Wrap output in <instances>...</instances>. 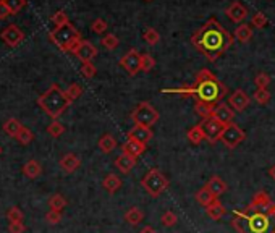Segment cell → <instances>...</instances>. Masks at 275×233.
<instances>
[{
    "label": "cell",
    "instance_id": "obj_50",
    "mask_svg": "<svg viewBox=\"0 0 275 233\" xmlns=\"http://www.w3.org/2000/svg\"><path fill=\"white\" fill-rule=\"evenodd\" d=\"M8 15H12L10 13V10H8V7L4 4V0H0V20H4V18H7Z\"/></svg>",
    "mask_w": 275,
    "mask_h": 233
},
{
    "label": "cell",
    "instance_id": "obj_24",
    "mask_svg": "<svg viewBox=\"0 0 275 233\" xmlns=\"http://www.w3.org/2000/svg\"><path fill=\"white\" fill-rule=\"evenodd\" d=\"M122 178H120L118 175H115V173H108L105 178H104V182H102V186L105 188V190L108 191V193H117L120 188H122Z\"/></svg>",
    "mask_w": 275,
    "mask_h": 233
},
{
    "label": "cell",
    "instance_id": "obj_43",
    "mask_svg": "<svg viewBox=\"0 0 275 233\" xmlns=\"http://www.w3.org/2000/svg\"><path fill=\"white\" fill-rule=\"evenodd\" d=\"M47 131H49V135H50V136H53V138H59V136H62V135H63L65 127L60 123L59 120H53L52 123L47 127Z\"/></svg>",
    "mask_w": 275,
    "mask_h": 233
},
{
    "label": "cell",
    "instance_id": "obj_48",
    "mask_svg": "<svg viewBox=\"0 0 275 233\" xmlns=\"http://www.w3.org/2000/svg\"><path fill=\"white\" fill-rule=\"evenodd\" d=\"M60 220H62V212H59V210H49V212L46 214V222L50 225L60 224Z\"/></svg>",
    "mask_w": 275,
    "mask_h": 233
},
{
    "label": "cell",
    "instance_id": "obj_31",
    "mask_svg": "<svg viewBox=\"0 0 275 233\" xmlns=\"http://www.w3.org/2000/svg\"><path fill=\"white\" fill-rule=\"evenodd\" d=\"M49 207H50V210H59V212H62V210L67 207V199L59 193L52 194L49 198Z\"/></svg>",
    "mask_w": 275,
    "mask_h": 233
},
{
    "label": "cell",
    "instance_id": "obj_37",
    "mask_svg": "<svg viewBox=\"0 0 275 233\" xmlns=\"http://www.w3.org/2000/svg\"><path fill=\"white\" fill-rule=\"evenodd\" d=\"M101 44L107 49V50H115L120 44V39L115 36V34H105L102 39H101Z\"/></svg>",
    "mask_w": 275,
    "mask_h": 233
},
{
    "label": "cell",
    "instance_id": "obj_47",
    "mask_svg": "<svg viewBox=\"0 0 275 233\" xmlns=\"http://www.w3.org/2000/svg\"><path fill=\"white\" fill-rule=\"evenodd\" d=\"M91 31L96 32V34H104L107 31V21L102 20V18H96L91 25Z\"/></svg>",
    "mask_w": 275,
    "mask_h": 233
},
{
    "label": "cell",
    "instance_id": "obj_21",
    "mask_svg": "<svg viewBox=\"0 0 275 233\" xmlns=\"http://www.w3.org/2000/svg\"><path fill=\"white\" fill-rule=\"evenodd\" d=\"M135 165H136V159L128 154H122L115 159V167L122 173H130L135 169Z\"/></svg>",
    "mask_w": 275,
    "mask_h": 233
},
{
    "label": "cell",
    "instance_id": "obj_38",
    "mask_svg": "<svg viewBox=\"0 0 275 233\" xmlns=\"http://www.w3.org/2000/svg\"><path fill=\"white\" fill-rule=\"evenodd\" d=\"M270 75H267V73H264V71H261V73H258L256 75V78H254V84L258 86V89H267V86L270 84Z\"/></svg>",
    "mask_w": 275,
    "mask_h": 233
},
{
    "label": "cell",
    "instance_id": "obj_46",
    "mask_svg": "<svg viewBox=\"0 0 275 233\" xmlns=\"http://www.w3.org/2000/svg\"><path fill=\"white\" fill-rule=\"evenodd\" d=\"M52 23H53L55 26L67 25V23H70V21H68V15L65 13L63 10H59V12H55V13L52 15Z\"/></svg>",
    "mask_w": 275,
    "mask_h": 233
},
{
    "label": "cell",
    "instance_id": "obj_32",
    "mask_svg": "<svg viewBox=\"0 0 275 233\" xmlns=\"http://www.w3.org/2000/svg\"><path fill=\"white\" fill-rule=\"evenodd\" d=\"M21 127H23V125H21L16 118H8L5 123H4V131H5V135L15 138L18 135V131H20Z\"/></svg>",
    "mask_w": 275,
    "mask_h": 233
},
{
    "label": "cell",
    "instance_id": "obj_13",
    "mask_svg": "<svg viewBox=\"0 0 275 233\" xmlns=\"http://www.w3.org/2000/svg\"><path fill=\"white\" fill-rule=\"evenodd\" d=\"M251 102V97L243 91V89H236L228 96V105L232 107L235 112H245Z\"/></svg>",
    "mask_w": 275,
    "mask_h": 233
},
{
    "label": "cell",
    "instance_id": "obj_17",
    "mask_svg": "<svg viewBox=\"0 0 275 233\" xmlns=\"http://www.w3.org/2000/svg\"><path fill=\"white\" fill-rule=\"evenodd\" d=\"M128 139H133V141H138L141 144H146L152 139V131L148 127L133 125L131 130L128 131Z\"/></svg>",
    "mask_w": 275,
    "mask_h": 233
},
{
    "label": "cell",
    "instance_id": "obj_3",
    "mask_svg": "<svg viewBox=\"0 0 275 233\" xmlns=\"http://www.w3.org/2000/svg\"><path fill=\"white\" fill-rule=\"evenodd\" d=\"M232 227L238 233H275V216L258 212L246 206L233 210Z\"/></svg>",
    "mask_w": 275,
    "mask_h": 233
},
{
    "label": "cell",
    "instance_id": "obj_11",
    "mask_svg": "<svg viewBox=\"0 0 275 233\" xmlns=\"http://www.w3.org/2000/svg\"><path fill=\"white\" fill-rule=\"evenodd\" d=\"M120 65L126 70L128 75L135 76L141 71V53L136 49L128 50L122 59H120Z\"/></svg>",
    "mask_w": 275,
    "mask_h": 233
},
{
    "label": "cell",
    "instance_id": "obj_19",
    "mask_svg": "<svg viewBox=\"0 0 275 233\" xmlns=\"http://www.w3.org/2000/svg\"><path fill=\"white\" fill-rule=\"evenodd\" d=\"M81 165V159L76 154H65L63 157L60 159V167L65 173H73L80 169Z\"/></svg>",
    "mask_w": 275,
    "mask_h": 233
},
{
    "label": "cell",
    "instance_id": "obj_53",
    "mask_svg": "<svg viewBox=\"0 0 275 233\" xmlns=\"http://www.w3.org/2000/svg\"><path fill=\"white\" fill-rule=\"evenodd\" d=\"M0 154H2V148H0Z\"/></svg>",
    "mask_w": 275,
    "mask_h": 233
},
{
    "label": "cell",
    "instance_id": "obj_49",
    "mask_svg": "<svg viewBox=\"0 0 275 233\" xmlns=\"http://www.w3.org/2000/svg\"><path fill=\"white\" fill-rule=\"evenodd\" d=\"M26 227L23 225V222H20V224H10L8 225V231L10 233H25Z\"/></svg>",
    "mask_w": 275,
    "mask_h": 233
},
{
    "label": "cell",
    "instance_id": "obj_34",
    "mask_svg": "<svg viewBox=\"0 0 275 233\" xmlns=\"http://www.w3.org/2000/svg\"><path fill=\"white\" fill-rule=\"evenodd\" d=\"M7 219H8L10 224H20V222H23L25 214L21 212L20 207L13 206V207H10V209L7 210Z\"/></svg>",
    "mask_w": 275,
    "mask_h": 233
},
{
    "label": "cell",
    "instance_id": "obj_12",
    "mask_svg": "<svg viewBox=\"0 0 275 233\" xmlns=\"http://www.w3.org/2000/svg\"><path fill=\"white\" fill-rule=\"evenodd\" d=\"M0 39H2L8 47H16L23 42L25 32L21 31L16 25H10V26L2 29V32H0Z\"/></svg>",
    "mask_w": 275,
    "mask_h": 233
},
{
    "label": "cell",
    "instance_id": "obj_8",
    "mask_svg": "<svg viewBox=\"0 0 275 233\" xmlns=\"http://www.w3.org/2000/svg\"><path fill=\"white\" fill-rule=\"evenodd\" d=\"M245 138H246V135L243 130L235 123H230V125H225V130L222 133L220 141H222L228 149H235L245 141Z\"/></svg>",
    "mask_w": 275,
    "mask_h": 233
},
{
    "label": "cell",
    "instance_id": "obj_29",
    "mask_svg": "<svg viewBox=\"0 0 275 233\" xmlns=\"http://www.w3.org/2000/svg\"><path fill=\"white\" fill-rule=\"evenodd\" d=\"M15 139L21 144V146H28V144H31L32 139H34V135H32V131L28 127H21Z\"/></svg>",
    "mask_w": 275,
    "mask_h": 233
},
{
    "label": "cell",
    "instance_id": "obj_27",
    "mask_svg": "<svg viewBox=\"0 0 275 233\" xmlns=\"http://www.w3.org/2000/svg\"><path fill=\"white\" fill-rule=\"evenodd\" d=\"M194 196H196V201H197V203H199L201 206H204V207H207L209 204H212V203L215 201V199H217V198H215V196H214V194H212L211 191H209V190H207V188H206V186H203V188H201V190H199V191H197V193H196Z\"/></svg>",
    "mask_w": 275,
    "mask_h": 233
},
{
    "label": "cell",
    "instance_id": "obj_18",
    "mask_svg": "<svg viewBox=\"0 0 275 233\" xmlns=\"http://www.w3.org/2000/svg\"><path fill=\"white\" fill-rule=\"evenodd\" d=\"M206 188H207V190L211 191L217 199L222 196V194H225L227 190H228V186H227L225 180H222V178H220V176H217V175H214V176H211V178H209V182L206 183Z\"/></svg>",
    "mask_w": 275,
    "mask_h": 233
},
{
    "label": "cell",
    "instance_id": "obj_16",
    "mask_svg": "<svg viewBox=\"0 0 275 233\" xmlns=\"http://www.w3.org/2000/svg\"><path fill=\"white\" fill-rule=\"evenodd\" d=\"M225 15L230 21H233V23H241V21L248 16V10L243 7L241 2H232L225 8Z\"/></svg>",
    "mask_w": 275,
    "mask_h": 233
},
{
    "label": "cell",
    "instance_id": "obj_5",
    "mask_svg": "<svg viewBox=\"0 0 275 233\" xmlns=\"http://www.w3.org/2000/svg\"><path fill=\"white\" fill-rule=\"evenodd\" d=\"M49 39L63 52H71V53L76 49V46L83 41L80 31L76 29L71 23H67L63 26H55V29L50 31Z\"/></svg>",
    "mask_w": 275,
    "mask_h": 233
},
{
    "label": "cell",
    "instance_id": "obj_15",
    "mask_svg": "<svg viewBox=\"0 0 275 233\" xmlns=\"http://www.w3.org/2000/svg\"><path fill=\"white\" fill-rule=\"evenodd\" d=\"M212 117H214L215 120H218L220 123L230 125V123H233L235 110L230 107L228 104L218 102V104H215V107H214V110H212Z\"/></svg>",
    "mask_w": 275,
    "mask_h": 233
},
{
    "label": "cell",
    "instance_id": "obj_52",
    "mask_svg": "<svg viewBox=\"0 0 275 233\" xmlns=\"http://www.w3.org/2000/svg\"><path fill=\"white\" fill-rule=\"evenodd\" d=\"M269 175H270V178L275 182V164H273L272 167H270V170H269Z\"/></svg>",
    "mask_w": 275,
    "mask_h": 233
},
{
    "label": "cell",
    "instance_id": "obj_23",
    "mask_svg": "<svg viewBox=\"0 0 275 233\" xmlns=\"http://www.w3.org/2000/svg\"><path fill=\"white\" fill-rule=\"evenodd\" d=\"M23 173H25V176H28L29 180H34L42 173V165L38 160L31 159L23 165Z\"/></svg>",
    "mask_w": 275,
    "mask_h": 233
},
{
    "label": "cell",
    "instance_id": "obj_45",
    "mask_svg": "<svg viewBox=\"0 0 275 233\" xmlns=\"http://www.w3.org/2000/svg\"><path fill=\"white\" fill-rule=\"evenodd\" d=\"M97 73V68H96V65L93 62H86L81 65V75L84 78H87V80H91V78H94Z\"/></svg>",
    "mask_w": 275,
    "mask_h": 233
},
{
    "label": "cell",
    "instance_id": "obj_36",
    "mask_svg": "<svg viewBox=\"0 0 275 233\" xmlns=\"http://www.w3.org/2000/svg\"><path fill=\"white\" fill-rule=\"evenodd\" d=\"M142 38H144V41L149 44V46H156V44L160 41V34L157 32V29H154V28H148L144 32H142Z\"/></svg>",
    "mask_w": 275,
    "mask_h": 233
},
{
    "label": "cell",
    "instance_id": "obj_10",
    "mask_svg": "<svg viewBox=\"0 0 275 233\" xmlns=\"http://www.w3.org/2000/svg\"><path fill=\"white\" fill-rule=\"evenodd\" d=\"M248 206L252 210H258V212H262V214H273V207H275L273 201L266 191H258Z\"/></svg>",
    "mask_w": 275,
    "mask_h": 233
},
{
    "label": "cell",
    "instance_id": "obj_40",
    "mask_svg": "<svg viewBox=\"0 0 275 233\" xmlns=\"http://www.w3.org/2000/svg\"><path fill=\"white\" fill-rule=\"evenodd\" d=\"M154 66H156V60H154L152 55L149 53H144V55H141V71H151Z\"/></svg>",
    "mask_w": 275,
    "mask_h": 233
},
{
    "label": "cell",
    "instance_id": "obj_20",
    "mask_svg": "<svg viewBox=\"0 0 275 233\" xmlns=\"http://www.w3.org/2000/svg\"><path fill=\"white\" fill-rule=\"evenodd\" d=\"M122 151H123V154H128V155H131V157L138 159V157H141L142 154H144L146 144H141V142H138V141L128 139L126 142L122 144Z\"/></svg>",
    "mask_w": 275,
    "mask_h": 233
},
{
    "label": "cell",
    "instance_id": "obj_22",
    "mask_svg": "<svg viewBox=\"0 0 275 233\" xmlns=\"http://www.w3.org/2000/svg\"><path fill=\"white\" fill-rule=\"evenodd\" d=\"M206 214L211 217L212 220H220L225 214H227V209L224 207V204L218 201V199H215V201L212 204H209L206 207Z\"/></svg>",
    "mask_w": 275,
    "mask_h": 233
},
{
    "label": "cell",
    "instance_id": "obj_2",
    "mask_svg": "<svg viewBox=\"0 0 275 233\" xmlns=\"http://www.w3.org/2000/svg\"><path fill=\"white\" fill-rule=\"evenodd\" d=\"M227 86L218 80V78L207 68L199 70L196 75L194 84L183 89H163V93L172 94H183L188 97H194L196 102H207V104H218L227 96Z\"/></svg>",
    "mask_w": 275,
    "mask_h": 233
},
{
    "label": "cell",
    "instance_id": "obj_28",
    "mask_svg": "<svg viewBox=\"0 0 275 233\" xmlns=\"http://www.w3.org/2000/svg\"><path fill=\"white\" fill-rule=\"evenodd\" d=\"M186 138H188V141L191 144H201L206 138H204V133H203V128L199 125L196 127H191L188 130V133H186Z\"/></svg>",
    "mask_w": 275,
    "mask_h": 233
},
{
    "label": "cell",
    "instance_id": "obj_26",
    "mask_svg": "<svg viewBox=\"0 0 275 233\" xmlns=\"http://www.w3.org/2000/svg\"><path fill=\"white\" fill-rule=\"evenodd\" d=\"M99 149H101L104 154H110L115 148H117V139L110 135V133H105V135L99 139Z\"/></svg>",
    "mask_w": 275,
    "mask_h": 233
},
{
    "label": "cell",
    "instance_id": "obj_39",
    "mask_svg": "<svg viewBox=\"0 0 275 233\" xmlns=\"http://www.w3.org/2000/svg\"><path fill=\"white\" fill-rule=\"evenodd\" d=\"M67 96H68V99L73 102V101H76L81 94H83V87H81V84H78V83H71L68 87H67Z\"/></svg>",
    "mask_w": 275,
    "mask_h": 233
},
{
    "label": "cell",
    "instance_id": "obj_25",
    "mask_svg": "<svg viewBox=\"0 0 275 233\" xmlns=\"http://www.w3.org/2000/svg\"><path fill=\"white\" fill-rule=\"evenodd\" d=\"M142 219H144V212L139 209V207H131V209H128L126 212H125V220L128 222L130 225H133V227H136V225H139L141 222H142Z\"/></svg>",
    "mask_w": 275,
    "mask_h": 233
},
{
    "label": "cell",
    "instance_id": "obj_33",
    "mask_svg": "<svg viewBox=\"0 0 275 233\" xmlns=\"http://www.w3.org/2000/svg\"><path fill=\"white\" fill-rule=\"evenodd\" d=\"M215 105L212 104H207V102H196L194 104V110H196V114L203 117L204 118H209V117H212V110H214Z\"/></svg>",
    "mask_w": 275,
    "mask_h": 233
},
{
    "label": "cell",
    "instance_id": "obj_6",
    "mask_svg": "<svg viewBox=\"0 0 275 233\" xmlns=\"http://www.w3.org/2000/svg\"><path fill=\"white\" fill-rule=\"evenodd\" d=\"M141 185L148 191L149 196L159 198L169 188V180H167V176H165L159 169H151L144 175V178H142Z\"/></svg>",
    "mask_w": 275,
    "mask_h": 233
},
{
    "label": "cell",
    "instance_id": "obj_35",
    "mask_svg": "<svg viewBox=\"0 0 275 233\" xmlns=\"http://www.w3.org/2000/svg\"><path fill=\"white\" fill-rule=\"evenodd\" d=\"M160 222H162L163 227H173V225H177L178 216L175 214L173 210H165V212L162 214V217H160Z\"/></svg>",
    "mask_w": 275,
    "mask_h": 233
},
{
    "label": "cell",
    "instance_id": "obj_9",
    "mask_svg": "<svg viewBox=\"0 0 275 233\" xmlns=\"http://www.w3.org/2000/svg\"><path fill=\"white\" fill-rule=\"evenodd\" d=\"M199 127L203 128V133H204V138L209 141V142H217L222 138V133L225 130V125L220 123L218 120H215L214 117H209V118H204Z\"/></svg>",
    "mask_w": 275,
    "mask_h": 233
},
{
    "label": "cell",
    "instance_id": "obj_42",
    "mask_svg": "<svg viewBox=\"0 0 275 233\" xmlns=\"http://www.w3.org/2000/svg\"><path fill=\"white\" fill-rule=\"evenodd\" d=\"M4 4L8 7L10 13L12 15H16L21 8H23L26 5V0H4Z\"/></svg>",
    "mask_w": 275,
    "mask_h": 233
},
{
    "label": "cell",
    "instance_id": "obj_30",
    "mask_svg": "<svg viewBox=\"0 0 275 233\" xmlns=\"http://www.w3.org/2000/svg\"><path fill=\"white\" fill-rule=\"evenodd\" d=\"M235 38L240 41V42H249L252 39V28L248 26V25H240L235 31Z\"/></svg>",
    "mask_w": 275,
    "mask_h": 233
},
{
    "label": "cell",
    "instance_id": "obj_1",
    "mask_svg": "<svg viewBox=\"0 0 275 233\" xmlns=\"http://www.w3.org/2000/svg\"><path fill=\"white\" fill-rule=\"evenodd\" d=\"M233 41V36L215 18H209L191 38V44L209 62L222 57L232 47Z\"/></svg>",
    "mask_w": 275,
    "mask_h": 233
},
{
    "label": "cell",
    "instance_id": "obj_41",
    "mask_svg": "<svg viewBox=\"0 0 275 233\" xmlns=\"http://www.w3.org/2000/svg\"><path fill=\"white\" fill-rule=\"evenodd\" d=\"M252 99L259 104V105H266L270 101V93L267 89H256L252 94Z\"/></svg>",
    "mask_w": 275,
    "mask_h": 233
},
{
    "label": "cell",
    "instance_id": "obj_4",
    "mask_svg": "<svg viewBox=\"0 0 275 233\" xmlns=\"http://www.w3.org/2000/svg\"><path fill=\"white\" fill-rule=\"evenodd\" d=\"M71 101L68 99L67 93H65L59 84H50L49 89L38 97V105L46 112L52 120H57L65 110L68 109Z\"/></svg>",
    "mask_w": 275,
    "mask_h": 233
},
{
    "label": "cell",
    "instance_id": "obj_54",
    "mask_svg": "<svg viewBox=\"0 0 275 233\" xmlns=\"http://www.w3.org/2000/svg\"><path fill=\"white\" fill-rule=\"evenodd\" d=\"M273 216H275V207H273Z\"/></svg>",
    "mask_w": 275,
    "mask_h": 233
},
{
    "label": "cell",
    "instance_id": "obj_44",
    "mask_svg": "<svg viewBox=\"0 0 275 233\" xmlns=\"http://www.w3.org/2000/svg\"><path fill=\"white\" fill-rule=\"evenodd\" d=\"M267 23H269L267 16L264 15V13H261V12L254 13V15H252V18H251V25L254 26V28H259V29H261V28H266Z\"/></svg>",
    "mask_w": 275,
    "mask_h": 233
},
{
    "label": "cell",
    "instance_id": "obj_7",
    "mask_svg": "<svg viewBox=\"0 0 275 233\" xmlns=\"http://www.w3.org/2000/svg\"><path fill=\"white\" fill-rule=\"evenodd\" d=\"M131 118H133L135 125H142V127L151 128L157 123L159 112L149 102H139L136 109L131 112Z\"/></svg>",
    "mask_w": 275,
    "mask_h": 233
},
{
    "label": "cell",
    "instance_id": "obj_14",
    "mask_svg": "<svg viewBox=\"0 0 275 233\" xmlns=\"http://www.w3.org/2000/svg\"><path fill=\"white\" fill-rule=\"evenodd\" d=\"M73 53L78 57L83 63L86 62H93L96 57H97V47L94 44H91L89 41H81L76 49L73 50Z\"/></svg>",
    "mask_w": 275,
    "mask_h": 233
},
{
    "label": "cell",
    "instance_id": "obj_51",
    "mask_svg": "<svg viewBox=\"0 0 275 233\" xmlns=\"http://www.w3.org/2000/svg\"><path fill=\"white\" fill-rule=\"evenodd\" d=\"M139 233H157V231H156V230H154L152 227H144V228H142V230H141Z\"/></svg>",
    "mask_w": 275,
    "mask_h": 233
}]
</instances>
